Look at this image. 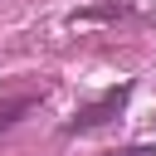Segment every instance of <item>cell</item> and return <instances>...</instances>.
Returning a JSON list of instances; mask_svg holds the SVG:
<instances>
[{
  "instance_id": "6da1fadb",
  "label": "cell",
  "mask_w": 156,
  "mask_h": 156,
  "mask_svg": "<svg viewBox=\"0 0 156 156\" xmlns=\"http://www.w3.org/2000/svg\"><path fill=\"white\" fill-rule=\"evenodd\" d=\"M122 102H127V88H112L107 98H98L93 107H83L73 122H68V132H93V127H102V122H112L117 112H122Z\"/></svg>"
},
{
  "instance_id": "7a4b0ae2",
  "label": "cell",
  "mask_w": 156,
  "mask_h": 156,
  "mask_svg": "<svg viewBox=\"0 0 156 156\" xmlns=\"http://www.w3.org/2000/svg\"><path fill=\"white\" fill-rule=\"evenodd\" d=\"M39 98H44V88H24V93H15V98H0V127L20 122V112H29Z\"/></svg>"
},
{
  "instance_id": "3957f363",
  "label": "cell",
  "mask_w": 156,
  "mask_h": 156,
  "mask_svg": "<svg viewBox=\"0 0 156 156\" xmlns=\"http://www.w3.org/2000/svg\"><path fill=\"white\" fill-rule=\"evenodd\" d=\"M117 156H156L151 146H132V151H117Z\"/></svg>"
}]
</instances>
